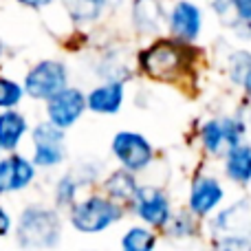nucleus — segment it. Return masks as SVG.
I'll return each mask as SVG.
<instances>
[{
	"instance_id": "f257e3e1",
	"label": "nucleus",
	"mask_w": 251,
	"mask_h": 251,
	"mask_svg": "<svg viewBox=\"0 0 251 251\" xmlns=\"http://www.w3.org/2000/svg\"><path fill=\"white\" fill-rule=\"evenodd\" d=\"M62 218L47 205H29L16 223V243L25 251H51L62 240Z\"/></svg>"
},
{
	"instance_id": "f03ea898",
	"label": "nucleus",
	"mask_w": 251,
	"mask_h": 251,
	"mask_svg": "<svg viewBox=\"0 0 251 251\" xmlns=\"http://www.w3.org/2000/svg\"><path fill=\"white\" fill-rule=\"evenodd\" d=\"M190 44L176 38H159L139 53V66L152 79L159 82H174L185 75L192 66Z\"/></svg>"
},
{
	"instance_id": "7ed1b4c3",
	"label": "nucleus",
	"mask_w": 251,
	"mask_h": 251,
	"mask_svg": "<svg viewBox=\"0 0 251 251\" xmlns=\"http://www.w3.org/2000/svg\"><path fill=\"white\" fill-rule=\"evenodd\" d=\"M124 216L117 201L106 194H88L69 207V223L79 234H101Z\"/></svg>"
},
{
	"instance_id": "20e7f679",
	"label": "nucleus",
	"mask_w": 251,
	"mask_h": 251,
	"mask_svg": "<svg viewBox=\"0 0 251 251\" xmlns=\"http://www.w3.org/2000/svg\"><path fill=\"white\" fill-rule=\"evenodd\" d=\"M69 86V71L60 60H42L26 73L25 77V95L31 100L49 101L55 93Z\"/></svg>"
},
{
	"instance_id": "39448f33",
	"label": "nucleus",
	"mask_w": 251,
	"mask_h": 251,
	"mask_svg": "<svg viewBox=\"0 0 251 251\" xmlns=\"http://www.w3.org/2000/svg\"><path fill=\"white\" fill-rule=\"evenodd\" d=\"M31 141H33V161L35 168L51 170L60 165L66 156V146H64V130L55 128L49 122H40L31 130Z\"/></svg>"
},
{
	"instance_id": "423d86ee",
	"label": "nucleus",
	"mask_w": 251,
	"mask_h": 251,
	"mask_svg": "<svg viewBox=\"0 0 251 251\" xmlns=\"http://www.w3.org/2000/svg\"><path fill=\"white\" fill-rule=\"evenodd\" d=\"M132 209H134V216L148 225L152 229H165L172 218V205H170V199L163 190L159 187H152V185H139L137 194L132 196Z\"/></svg>"
},
{
	"instance_id": "0eeeda50",
	"label": "nucleus",
	"mask_w": 251,
	"mask_h": 251,
	"mask_svg": "<svg viewBox=\"0 0 251 251\" xmlns=\"http://www.w3.org/2000/svg\"><path fill=\"white\" fill-rule=\"evenodd\" d=\"M110 148H113V154L119 161V165L132 174L146 170L152 163V156H154L150 141L141 132H132V130L117 132L113 137V146Z\"/></svg>"
},
{
	"instance_id": "6e6552de",
	"label": "nucleus",
	"mask_w": 251,
	"mask_h": 251,
	"mask_svg": "<svg viewBox=\"0 0 251 251\" xmlns=\"http://www.w3.org/2000/svg\"><path fill=\"white\" fill-rule=\"evenodd\" d=\"M86 110V95L77 86H66L47 101V122L60 130H69L79 122Z\"/></svg>"
},
{
	"instance_id": "1a4fd4ad",
	"label": "nucleus",
	"mask_w": 251,
	"mask_h": 251,
	"mask_svg": "<svg viewBox=\"0 0 251 251\" xmlns=\"http://www.w3.org/2000/svg\"><path fill=\"white\" fill-rule=\"evenodd\" d=\"M223 199H225V190H223L221 181L209 174H199L194 176L190 192H187V209L196 218H207L209 214L218 209Z\"/></svg>"
},
{
	"instance_id": "9d476101",
	"label": "nucleus",
	"mask_w": 251,
	"mask_h": 251,
	"mask_svg": "<svg viewBox=\"0 0 251 251\" xmlns=\"http://www.w3.org/2000/svg\"><path fill=\"white\" fill-rule=\"evenodd\" d=\"M168 26L172 38L192 44L199 40L203 31V11L192 0H176L168 16Z\"/></svg>"
},
{
	"instance_id": "9b49d317",
	"label": "nucleus",
	"mask_w": 251,
	"mask_h": 251,
	"mask_svg": "<svg viewBox=\"0 0 251 251\" xmlns=\"http://www.w3.org/2000/svg\"><path fill=\"white\" fill-rule=\"evenodd\" d=\"M35 165L31 159L9 152L7 156H0V194L22 192L33 183Z\"/></svg>"
},
{
	"instance_id": "f8f14e48",
	"label": "nucleus",
	"mask_w": 251,
	"mask_h": 251,
	"mask_svg": "<svg viewBox=\"0 0 251 251\" xmlns=\"http://www.w3.org/2000/svg\"><path fill=\"white\" fill-rule=\"evenodd\" d=\"M212 231L218 238H229V236H240L249 238L251 234V203L247 199L236 201L234 205L218 212L212 221Z\"/></svg>"
},
{
	"instance_id": "ddd939ff",
	"label": "nucleus",
	"mask_w": 251,
	"mask_h": 251,
	"mask_svg": "<svg viewBox=\"0 0 251 251\" xmlns=\"http://www.w3.org/2000/svg\"><path fill=\"white\" fill-rule=\"evenodd\" d=\"M126 100L124 82H101L86 95V110L95 115H117Z\"/></svg>"
},
{
	"instance_id": "4468645a",
	"label": "nucleus",
	"mask_w": 251,
	"mask_h": 251,
	"mask_svg": "<svg viewBox=\"0 0 251 251\" xmlns=\"http://www.w3.org/2000/svg\"><path fill=\"white\" fill-rule=\"evenodd\" d=\"M132 22L134 29L143 35H156L168 22L161 0H132Z\"/></svg>"
},
{
	"instance_id": "2eb2a0df",
	"label": "nucleus",
	"mask_w": 251,
	"mask_h": 251,
	"mask_svg": "<svg viewBox=\"0 0 251 251\" xmlns=\"http://www.w3.org/2000/svg\"><path fill=\"white\" fill-rule=\"evenodd\" d=\"M26 132L29 124L20 110L9 108L0 113V152H16Z\"/></svg>"
},
{
	"instance_id": "dca6fc26",
	"label": "nucleus",
	"mask_w": 251,
	"mask_h": 251,
	"mask_svg": "<svg viewBox=\"0 0 251 251\" xmlns=\"http://www.w3.org/2000/svg\"><path fill=\"white\" fill-rule=\"evenodd\" d=\"M225 174L238 185L251 183V143L229 148L225 154Z\"/></svg>"
},
{
	"instance_id": "f3484780",
	"label": "nucleus",
	"mask_w": 251,
	"mask_h": 251,
	"mask_svg": "<svg viewBox=\"0 0 251 251\" xmlns=\"http://www.w3.org/2000/svg\"><path fill=\"white\" fill-rule=\"evenodd\" d=\"M104 190H106V196H108V199L117 201V203H122V201L130 203L132 196L137 194V190H139V183H137V178H134L132 172L119 168L106 176Z\"/></svg>"
},
{
	"instance_id": "a211bd4d",
	"label": "nucleus",
	"mask_w": 251,
	"mask_h": 251,
	"mask_svg": "<svg viewBox=\"0 0 251 251\" xmlns=\"http://www.w3.org/2000/svg\"><path fill=\"white\" fill-rule=\"evenodd\" d=\"M64 7L71 20L84 25V22H95L108 7V0H64Z\"/></svg>"
},
{
	"instance_id": "6ab92c4d",
	"label": "nucleus",
	"mask_w": 251,
	"mask_h": 251,
	"mask_svg": "<svg viewBox=\"0 0 251 251\" xmlns=\"http://www.w3.org/2000/svg\"><path fill=\"white\" fill-rule=\"evenodd\" d=\"M156 234L148 225H134L122 236V251H154Z\"/></svg>"
},
{
	"instance_id": "aec40b11",
	"label": "nucleus",
	"mask_w": 251,
	"mask_h": 251,
	"mask_svg": "<svg viewBox=\"0 0 251 251\" xmlns=\"http://www.w3.org/2000/svg\"><path fill=\"white\" fill-rule=\"evenodd\" d=\"M199 137L207 154H214V156L223 154V148L227 146V141H225V130H223L221 119H207L201 126Z\"/></svg>"
},
{
	"instance_id": "412c9836",
	"label": "nucleus",
	"mask_w": 251,
	"mask_h": 251,
	"mask_svg": "<svg viewBox=\"0 0 251 251\" xmlns=\"http://www.w3.org/2000/svg\"><path fill=\"white\" fill-rule=\"evenodd\" d=\"M229 77L236 86H240L245 93L251 95V53L236 51L229 57Z\"/></svg>"
},
{
	"instance_id": "4be33fe9",
	"label": "nucleus",
	"mask_w": 251,
	"mask_h": 251,
	"mask_svg": "<svg viewBox=\"0 0 251 251\" xmlns=\"http://www.w3.org/2000/svg\"><path fill=\"white\" fill-rule=\"evenodd\" d=\"M79 185H82L79 176H75V174H62L57 178L55 187H53V199H55L57 207H71L77 201Z\"/></svg>"
},
{
	"instance_id": "5701e85b",
	"label": "nucleus",
	"mask_w": 251,
	"mask_h": 251,
	"mask_svg": "<svg viewBox=\"0 0 251 251\" xmlns=\"http://www.w3.org/2000/svg\"><path fill=\"white\" fill-rule=\"evenodd\" d=\"M199 218L194 216V214L187 209V212H178V214H172V218H170L168 227H165V231H168L172 238H190V236L196 234V227H199Z\"/></svg>"
},
{
	"instance_id": "b1692460",
	"label": "nucleus",
	"mask_w": 251,
	"mask_h": 251,
	"mask_svg": "<svg viewBox=\"0 0 251 251\" xmlns=\"http://www.w3.org/2000/svg\"><path fill=\"white\" fill-rule=\"evenodd\" d=\"M22 97H25V88L18 82H13V79L0 75V108L2 110L16 108L22 101Z\"/></svg>"
},
{
	"instance_id": "393cba45",
	"label": "nucleus",
	"mask_w": 251,
	"mask_h": 251,
	"mask_svg": "<svg viewBox=\"0 0 251 251\" xmlns=\"http://www.w3.org/2000/svg\"><path fill=\"white\" fill-rule=\"evenodd\" d=\"M223 122V130H225V141H227V150L229 148H236L245 141V134H247V124L238 117H225Z\"/></svg>"
},
{
	"instance_id": "a878e982",
	"label": "nucleus",
	"mask_w": 251,
	"mask_h": 251,
	"mask_svg": "<svg viewBox=\"0 0 251 251\" xmlns=\"http://www.w3.org/2000/svg\"><path fill=\"white\" fill-rule=\"evenodd\" d=\"M214 251H251V240L240 238V236L218 238V243L214 245Z\"/></svg>"
},
{
	"instance_id": "bb28decb",
	"label": "nucleus",
	"mask_w": 251,
	"mask_h": 251,
	"mask_svg": "<svg viewBox=\"0 0 251 251\" xmlns=\"http://www.w3.org/2000/svg\"><path fill=\"white\" fill-rule=\"evenodd\" d=\"M229 7L240 25H251V0H229Z\"/></svg>"
},
{
	"instance_id": "cd10ccee",
	"label": "nucleus",
	"mask_w": 251,
	"mask_h": 251,
	"mask_svg": "<svg viewBox=\"0 0 251 251\" xmlns=\"http://www.w3.org/2000/svg\"><path fill=\"white\" fill-rule=\"evenodd\" d=\"M9 231H11V216H9V212L4 207H0V238L7 236Z\"/></svg>"
},
{
	"instance_id": "c85d7f7f",
	"label": "nucleus",
	"mask_w": 251,
	"mask_h": 251,
	"mask_svg": "<svg viewBox=\"0 0 251 251\" xmlns=\"http://www.w3.org/2000/svg\"><path fill=\"white\" fill-rule=\"evenodd\" d=\"M18 2L29 9H47V7H51L55 0H18Z\"/></svg>"
},
{
	"instance_id": "c756f323",
	"label": "nucleus",
	"mask_w": 251,
	"mask_h": 251,
	"mask_svg": "<svg viewBox=\"0 0 251 251\" xmlns=\"http://www.w3.org/2000/svg\"><path fill=\"white\" fill-rule=\"evenodd\" d=\"M247 29H249V35H251V25H249V26H247Z\"/></svg>"
}]
</instances>
